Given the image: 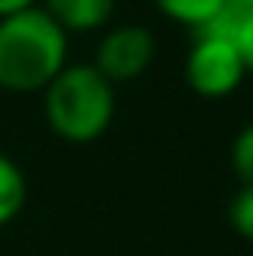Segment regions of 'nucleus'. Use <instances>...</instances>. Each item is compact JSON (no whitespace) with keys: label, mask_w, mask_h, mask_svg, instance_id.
Returning a JSON list of instances; mask_svg holds the SVG:
<instances>
[{"label":"nucleus","mask_w":253,"mask_h":256,"mask_svg":"<svg viewBox=\"0 0 253 256\" xmlns=\"http://www.w3.org/2000/svg\"><path fill=\"white\" fill-rule=\"evenodd\" d=\"M68 65V32L42 10L0 20V88L13 94L42 91Z\"/></svg>","instance_id":"obj_1"},{"label":"nucleus","mask_w":253,"mask_h":256,"mask_svg":"<svg viewBox=\"0 0 253 256\" xmlns=\"http://www.w3.org/2000/svg\"><path fill=\"white\" fill-rule=\"evenodd\" d=\"M46 124L65 143H91L104 136L117 110L114 84L94 65H65L42 88Z\"/></svg>","instance_id":"obj_2"},{"label":"nucleus","mask_w":253,"mask_h":256,"mask_svg":"<svg viewBox=\"0 0 253 256\" xmlns=\"http://www.w3.org/2000/svg\"><path fill=\"white\" fill-rule=\"evenodd\" d=\"M244 75H247V68H244V58L234 42L204 36L192 39V49L185 56V82L195 94L211 100L228 98L240 88Z\"/></svg>","instance_id":"obj_3"},{"label":"nucleus","mask_w":253,"mask_h":256,"mask_svg":"<svg viewBox=\"0 0 253 256\" xmlns=\"http://www.w3.org/2000/svg\"><path fill=\"white\" fill-rule=\"evenodd\" d=\"M156 58V39L140 23H120L110 26L101 36L94 52V68L108 78L110 84H124L140 78Z\"/></svg>","instance_id":"obj_4"},{"label":"nucleus","mask_w":253,"mask_h":256,"mask_svg":"<svg viewBox=\"0 0 253 256\" xmlns=\"http://www.w3.org/2000/svg\"><path fill=\"white\" fill-rule=\"evenodd\" d=\"M117 0H42V10L65 32H94L104 30L114 16Z\"/></svg>","instance_id":"obj_5"},{"label":"nucleus","mask_w":253,"mask_h":256,"mask_svg":"<svg viewBox=\"0 0 253 256\" xmlns=\"http://www.w3.org/2000/svg\"><path fill=\"white\" fill-rule=\"evenodd\" d=\"M26 204V175L10 156L0 152V227L20 218Z\"/></svg>","instance_id":"obj_6"},{"label":"nucleus","mask_w":253,"mask_h":256,"mask_svg":"<svg viewBox=\"0 0 253 256\" xmlns=\"http://www.w3.org/2000/svg\"><path fill=\"white\" fill-rule=\"evenodd\" d=\"M152 4L159 6L162 16H169V20H176V23L195 30V26H202L224 0H152Z\"/></svg>","instance_id":"obj_7"},{"label":"nucleus","mask_w":253,"mask_h":256,"mask_svg":"<svg viewBox=\"0 0 253 256\" xmlns=\"http://www.w3.org/2000/svg\"><path fill=\"white\" fill-rule=\"evenodd\" d=\"M230 166H234L240 185H253V124H247L234 136V146H230Z\"/></svg>","instance_id":"obj_8"},{"label":"nucleus","mask_w":253,"mask_h":256,"mask_svg":"<svg viewBox=\"0 0 253 256\" xmlns=\"http://www.w3.org/2000/svg\"><path fill=\"white\" fill-rule=\"evenodd\" d=\"M230 227L244 240L253 244V185H240V192L230 198Z\"/></svg>","instance_id":"obj_9"},{"label":"nucleus","mask_w":253,"mask_h":256,"mask_svg":"<svg viewBox=\"0 0 253 256\" xmlns=\"http://www.w3.org/2000/svg\"><path fill=\"white\" fill-rule=\"evenodd\" d=\"M237 52H240V58H244V68L253 75V13H250V20H247V26H244V32L237 36Z\"/></svg>","instance_id":"obj_10"},{"label":"nucleus","mask_w":253,"mask_h":256,"mask_svg":"<svg viewBox=\"0 0 253 256\" xmlns=\"http://www.w3.org/2000/svg\"><path fill=\"white\" fill-rule=\"evenodd\" d=\"M30 6H39V0H0V20L13 16V13H23Z\"/></svg>","instance_id":"obj_11"},{"label":"nucleus","mask_w":253,"mask_h":256,"mask_svg":"<svg viewBox=\"0 0 253 256\" xmlns=\"http://www.w3.org/2000/svg\"><path fill=\"white\" fill-rule=\"evenodd\" d=\"M240 4H247V6H253V0H240Z\"/></svg>","instance_id":"obj_12"}]
</instances>
